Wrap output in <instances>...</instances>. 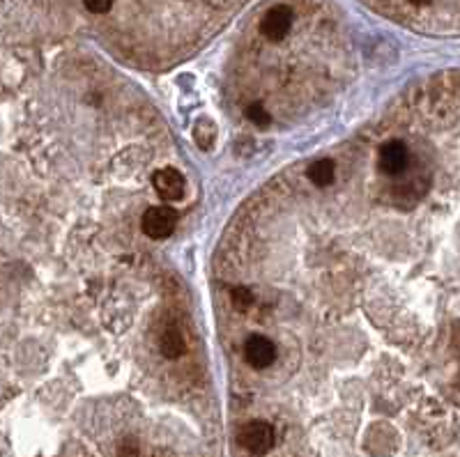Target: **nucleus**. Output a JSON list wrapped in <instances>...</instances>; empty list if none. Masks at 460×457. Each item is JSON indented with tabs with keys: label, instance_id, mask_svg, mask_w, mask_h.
Instances as JSON below:
<instances>
[{
	"label": "nucleus",
	"instance_id": "1",
	"mask_svg": "<svg viewBox=\"0 0 460 457\" xmlns=\"http://www.w3.org/2000/svg\"><path fill=\"white\" fill-rule=\"evenodd\" d=\"M141 228L148 237L152 239H166L171 237L175 228H178V211L169 205H156L150 207L143 214L141 219Z\"/></svg>",
	"mask_w": 460,
	"mask_h": 457
},
{
	"label": "nucleus",
	"instance_id": "2",
	"mask_svg": "<svg viewBox=\"0 0 460 457\" xmlns=\"http://www.w3.org/2000/svg\"><path fill=\"white\" fill-rule=\"evenodd\" d=\"M240 444L244 451H249L251 455H265L272 451L274 446V430L272 425L265 421H251L242 427L240 432Z\"/></svg>",
	"mask_w": 460,
	"mask_h": 457
},
{
	"label": "nucleus",
	"instance_id": "3",
	"mask_svg": "<svg viewBox=\"0 0 460 457\" xmlns=\"http://www.w3.org/2000/svg\"><path fill=\"white\" fill-rule=\"evenodd\" d=\"M292 21H295L292 9L288 5H277V7L267 9L265 16H262L260 33L269 42H281V40H286V37H288Z\"/></svg>",
	"mask_w": 460,
	"mask_h": 457
},
{
	"label": "nucleus",
	"instance_id": "4",
	"mask_svg": "<svg viewBox=\"0 0 460 457\" xmlns=\"http://www.w3.org/2000/svg\"><path fill=\"white\" fill-rule=\"evenodd\" d=\"M380 170L389 177H398V175L407 172L410 168V150L403 141H387L378 154Z\"/></svg>",
	"mask_w": 460,
	"mask_h": 457
},
{
	"label": "nucleus",
	"instance_id": "5",
	"mask_svg": "<svg viewBox=\"0 0 460 457\" xmlns=\"http://www.w3.org/2000/svg\"><path fill=\"white\" fill-rule=\"evenodd\" d=\"M244 358L251 368L262 370V368H269L277 361V347L265 336H249L244 343Z\"/></svg>",
	"mask_w": 460,
	"mask_h": 457
},
{
	"label": "nucleus",
	"instance_id": "6",
	"mask_svg": "<svg viewBox=\"0 0 460 457\" xmlns=\"http://www.w3.org/2000/svg\"><path fill=\"white\" fill-rule=\"evenodd\" d=\"M152 187H154L156 193H159L161 200L175 202V200H182L187 184H184V177H182L180 170H175V168H161V170H156V172L152 175Z\"/></svg>",
	"mask_w": 460,
	"mask_h": 457
},
{
	"label": "nucleus",
	"instance_id": "7",
	"mask_svg": "<svg viewBox=\"0 0 460 457\" xmlns=\"http://www.w3.org/2000/svg\"><path fill=\"white\" fill-rule=\"evenodd\" d=\"M159 349L166 358H180L187 352V340H184L182 331L178 326H166V331L161 334V340H159Z\"/></svg>",
	"mask_w": 460,
	"mask_h": 457
},
{
	"label": "nucleus",
	"instance_id": "8",
	"mask_svg": "<svg viewBox=\"0 0 460 457\" xmlns=\"http://www.w3.org/2000/svg\"><path fill=\"white\" fill-rule=\"evenodd\" d=\"M306 175L316 187H329L336 177V163L331 159H318L309 166Z\"/></svg>",
	"mask_w": 460,
	"mask_h": 457
},
{
	"label": "nucleus",
	"instance_id": "9",
	"mask_svg": "<svg viewBox=\"0 0 460 457\" xmlns=\"http://www.w3.org/2000/svg\"><path fill=\"white\" fill-rule=\"evenodd\" d=\"M210 118H200L198 120V124L193 126V138H196V143H198V148L200 150H212V145H214V141H217V129L214 131H205L210 126Z\"/></svg>",
	"mask_w": 460,
	"mask_h": 457
},
{
	"label": "nucleus",
	"instance_id": "10",
	"mask_svg": "<svg viewBox=\"0 0 460 457\" xmlns=\"http://www.w3.org/2000/svg\"><path fill=\"white\" fill-rule=\"evenodd\" d=\"M244 115H247L249 122H253L256 126H269V122H272V115L267 113V109L260 101L249 104L247 109H244Z\"/></svg>",
	"mask_w": 460,
	"mask_h": 457
},
{
	"label": "nucleus",
	"instance_id": "11",
	"mask_svg": "<svg viewBox=\"0 0 460 457\" xmlns=\"http://www.w3.org/2000/svg\"><path fill=\"white\" fill-rule=\"evenodd\" d=\"M230 301L237 310H247L253 304V292L249 287H235L230 292Z\"/></svg>",
	"mask_w": 460,
	"mask_h": 457
},
{
	"label": "nucleus",
	"instance_id": "12",
	"mask_svg": "<svg viewBox=\"0 0 460 457\" xmlns=\"http://www.w3.org/2000/svg\"><path fill=\"white\" fill-rule=\"evenodd\" d=\"M83 5L90 9L92 14H106L113 7V0H83Z\"/></svg>",
	"mask_w": 460,
	"mask_h": 457
},
{
	"label": "nucleus",
	"instance_id": "13",
	"mask_svg": "<svg viewBox=\"0 0 460 457\" xmlns=\"http://www.w3.org/2000/svg\"><path fill=\"white\" fill-rule=\"evenodd\" d=\"M412 5H417V7H426V5H430L433 0H410Z\"/></svg>",
	"mask_w": 460,
	"mask_h": 457
}]
</instances>
